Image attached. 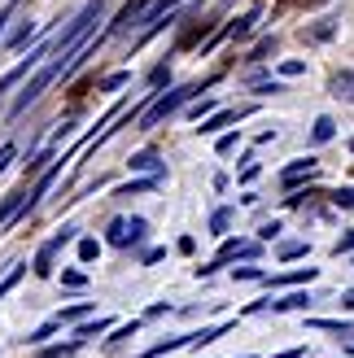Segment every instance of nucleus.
Returning a JSON list of instances; mask_svg holds the SVG:
<instances>
[{
  "label": "nucleus",
  "instance_id": "obj_21",
  "mask_svg": "<svg viewBox=\"0 0 354 358\" xmlns=\"http://www.w3.org/2000/svg\"><path fill=\"white\" fill-rule=\"evenodd\" d=\"M110 328V319H97V324H83L79 332H75V341H87V336H97V332H105Z\"/></svg>",
  "mask_w": 354,
  "mask_h": 358
},
{
  "label": "nucleus",
  "instance_id": "obj_32",
  "mask_svg": "<svg viewBox=\"0 0 354 358\" xmlns=\"http://www.w3.org/2000/svg\"><path fill=\"white\" fill-rule=\"evenodd\" d=\"M13 153H17V149H13V145H0V171H5V166H9V162H13Z\"/></svg>",
  "mask_w": 354,
  "mask_h": 358
},
{
  "label": "nucleus",
  "instance_id": "obj_38",
  "mask_svg": "<svg viewBox=\"0 0 354 358\" xmlns=\"http://www.w3.org/2000/svg\"><path fill=\"white\" fill-rule=\"evenodd\" d=\"M350 153H354V140H350Z\"/></svg>",
  "mask_w": 354,
  "mask_h": 358
},
{
  "label": "nucleus",
  "instance_id": "obj_23",
  "mask_svg": "<svg viewBox=\"0 0 354 358\" xmlns=\"http://www.w3.org/2000/svg\"><path fill=\"white\" fill-rule=\"evenodd\" d=\"M97 254H101L97 241H79V262H97Z\"/></svg>",
  "mask_w": 354,
  "mask_h": 358
},
{
  "label": "nucleus",
  "instance_id": "obj_25",
  "mask_svg": "<svg viewBox=\"0 0 354 358\" xmlns=\"http://www.w3.org/2000/svg\"><path fill=\"white\" fill-rule=\"evenodd\" d=\"M22 271H27V266H13V271H9L5 280H0V297H5V293L13 289V284H17V280H22Z\"/></svg>",
  "mask_w": 354,
  "mask_h": 358
},
{
  "label": "nucleus",
  "instance_id": "obj_18",
  "mask_svg": "<svg viewBox=\"0 0 354 358\" xmlns=\"http://www.w3.org/2000/svg\"><path fill=\"white\" fill-rule=\"evenodd\" d=\"M127 79H132L127 70H114V75H105V79H101V92H118V87L127 83Z\"/></svg>",
  "mask_w": 354,
  "mask_h": 358
},
{
  "label": "nucleus",
  "instance_id": "obj_16",
  "mask_svg": "<svg viewBox=\"0 0 354 358\" xmlns=\"http://www.w3.org/2000/svg\"><path fill=\"white\" fill-rule=\"evenodd\" d=\"M57 328H62V319H48V324H44V328H35V332L27 336V341H31V345H44V341H48V336L57 332Z\"/></svg>",
  "mask_w": 354,
  "mask_h": 358
},
{
  "label": "nucleus",
  "instance_id": "obj_24",
  "mask_svg": "<svg viewBox=\"0 0 354 358\" xmlns=\"http://www.w3.org/2000/svg\"><path fill=\"white\" fill-rule=\"evenodd\" d=\"M332 206H341V210H354V188H337V192H332Z\"/></svg>",
  "mask_w": 354,
  "mask_h": 358
},
{
  "label": "nucleus",
  "instance_id": "obj_37",
  "mask_svg": "<svg viewBox=\"0 0 354 358\" xmlns=\"http://www.w3.org/2000/svg\"><path fill=\"white\" fill-rule=\"evenodd\" d=\"M5 22H9V9H5V13H0V31H5Z\"/></svg>",
  "mask_w": 354,
  "mask_h": 358
},
{
  "label": "nucleus",
  "instance_id": "obj_1",
  "mask_svg": "<svg viewBox=\"0 0 354 358\" xmlns=\"http://www.w3.org/2000/svg\"><path fill=\"white\" fill-rule=\"evenodd\" d=\"M101 17H105V0H87V5H83V9L66 22V31L48 44V57H52V62H62L66 52L83 48V44H87V35H92V27L101 22Z\"/></svg>",
  "mask_w": 354,
  "mask_h": 358
},
{
  "label": "nucleus",
  "instance_id": "obj_29",
  "mask_svg": "<svg viewBox=\"0 0 354 358\" xmlns=\"http://www.w3.org/2000/svg\"><path fill=\"white\" fill-rule=\"evenodd\" d=\"M236 140H241L236 131H232V136H219V153H232V149H236Z\"/></svg>",
  "mask_w": 354,
  "mask_h": 358
},
{
  "label": "nucleus",
  "instance_id": "obj_5",
  "mask_svg": "<svg viewBox=\"0 0 354 358\" xmlns=\"http://www.w3.org/2000/svg\"><path fill=\"white\" fill-rule=\"evenodd\" d=\"M75 231H79V227H62L52 241H44V245H40V254H35V266H31V271H35V275H52V258H57V249H62V245L75 241Z\"/></svg>",
  "mask_w": 354,
  "mask_h": 358
},
{
  "label": "nucleus",
  "instance_id": "obj_9",
  "mask_svg": "<svg viewBox=\"0 0 354 358\" xmlns=\"http://www.w3.org/2000/svg\"><path fill=\"white\" fill-rule=\"evenodd\" d=\"M315 171H320V162H311V157H302V162L285 166V175H280V184H285V188H293V184H302V179H311Z\"/></svg>",
  "mask_w": 354,
  "mask_h": 358
},
{
  "label": "nucleus",
  "instance_id": "obj_13",
  "mask_svg": "<svg viewBox=\"0 0 354 358\" xmlns=\"http://www.w3.org/2000/svg\"><path fill=\"white\" fill-rule=\"evenodd\" d=\"M332 92L354 101V70H337V75H332Z\"/></svg>",
  "mask_w": 354,
  "mask_h": 358
},
{
  "label": "nucleus",
  "instance_id": "obj_33",
  "mask_svg": "<svg viewBox=\"0 0 354 358\" xmlns=\"http://www.w3.org/2000/svg\"><path fill=\"white\" fill-rule=\"evenodd\" d=\"M328 35H332V22H320V27L311 31V40H328Z\"/></svg>",
  "mask_w": 354,
  "mask_h": 358
},
{
  "label": "nucleus",
  "instance_id": "obj_31",
  "mask_svg": "<svg viewBox=\"0 0 354 358\" xmlns=\"http://www.w3.org/2000/svg\"><path fill=\"white\" fill-rule=\"evenodd\" d=\"M167 79H171V66H157V70H153V87H162Z\"/></svg>",
  "mask_w": 354,
  "mask_h": 358
},
{
  "label": "nucleus",
  "instance_id": "obj_30",
  "mask_svg": "<svg viewBox=\"0 0 354 358\" xmlns=\"http://www.w3.org/2000/svg\"><path fill=\"white\" fill-rule=\"evenodd\" d=\"M337 254H354V231H346V236L337 241Z\"/></svg>",
  "mask_w": 354,
  "mask_h": 358
},
{
  "label": "nucleus",
  "instance_id": "obj_7",
  "mask_svg": "<svg viewBox=\"0 0 354 358\" xmlns=\"http://www.w3.org/2000/svg\"><path fill=\"white\" fill-rule=\"evenodd\" d=\"M175 5H180V0H153V5L140 13V22H145V40L157 31V22H162V17H171V13H175Z\"/></svg>",
  "mask_w": 354,
  "mask_h": 358
},
{
  "label": "nucleus",
  "instance_id": "obj_2",
  "mask_svg": "<svg viewBox=\"0 0 354 358\" xmlns=\"http://www.w3.org/2000/svg\"><path fill=\"white\" fill-rule=\"evenodd\" d=\"M206 83H184V87H171V92H162V96H153L149 105H145V114H140V127H157V122H167L171 114H180L184 105L201 92Z\"/></svg>",
  "mask_w": 354,
  "mask_h": 358
},
{
  "label": "nucleus",
  "instance_id": "obj_10",
  "mask_svg": "<svg viewBox=\"0 0 354 358\" xmlns=\"http://www.w3.org/2000/svg\"><path fill=\"white\" fill-rule=\"evenodd\" d=\"M241 114H250V110H219V114H210L197 131H201V136H215V131H223V127H227V122H236Z\"/></svg>",
  "mask_w": 354,
  "mask_h": 358
},
{
  "label": "nucleus",
  "instance_id": "obj_8",
  "mask_svg": "<svg viewBox=\"0 0 354 358\" xmlns=\"http://www.w3.org/2000/svg\"><path fill=\"white\" fill-rule=\"evenodd\" d=\"M267 306H271V310H306L311 297H306V293H289V297H280V301H254L250 310H267Z\"/></svg>",
  "mask_w": 354,
  "mask_h": 358
},
{
  "label": "nucleus",
  "instance_id": "obj_15",
  "mask_svg": "<svg viewBox=\"0 0 354 358\" xmlns=\"http://www.w3.org/2000/svg\"><path fill=\"white\" fill-rule=\"evenodd\" d=\"M227 227H232V210H215V214H210V231H215V236H223Z\"/></svg>",
  "mask_w": 354,
  "mask_h": 358
},
{
  "label": "nucleus",
  "instance_id": "obj_19",
  "mask_svg": "<svg viewBox=\"0 0 354 358\" xmlns=\"http://www.w3.org/2000/svg\"><path fill=\"white\" fill-rule=\"evenodd\" d=\"M315 328H324V332H341V336L354 332V324H341V319H315Z\"/></svg>",
  "mask_w": 354,
  "mask_h": 358
},
{
  "label": "nucleus",
  "instance_id": "obj_22",
  "mask_svg": "<svg viewBox=\"0 0 354 358\" xmlns=\"http://www.w3.org/2000/svg\"><path fill=\"white\" fill-rule=\"evenodd\" d=\"M306 249H311L306 241H289V245H280V258H302Z\"/></svg>",
  "mask_w": 354,
  "mask_h": 358
},
{
  "label": "nucleus",
  "instance_id": "obj_11",
  "mask_svg": "<svg viewBox=\"0 0 354 358\" xmlns=\"http://www.w3.org/2000/svg\"><path fill=\"white\" fill-rule=\"evenodd\" d=\"M332 136H337V122H332L328 114H320V118H315V127H311V140H315V145H328Z\"/></svg>",
  "mask_w": 354,
  "mask_h": 358
},
{
  "label": "nucleus",
  "instance_id": "obj_26",
  "mask_svg": "<svg viewBox=\"0 0 354 358\" xmlns=\"http://www.w3.org/2000/svg\"><path fill=\"white\" fill-rule=\"evenodd\" d=\"M271 52H276V40H262V44L254 48V57H250V62H262V57H271Z\"/></svg>",
  "mask_w": 354,
  "mask_h": 358
},
{
  "label": "nucleus",
  "instance_id": "obj_20",
  "mask_svg": "<svg viewBox=\"0 0 354 358\" xmlns=\"http://www.w3.org/2000/svg\"><path fill=\"white\" fill-rule=\"evenodd\" d=\"M227 328H201V332H192V345H210V341H219Z\"/></svg>",
  "mask_w": 354,
  "mask_h": 358
},
{
  "label": "nucleus",
  "instance_id": "obj_4",
  "mask_svg": "<svg viewBox=\"0 0 354 358\" xmlns=\"http://www.w3.org/2000/svg\"><path fill=\"white\" fill-rule=\"evenodd\" d=\"M44 57H48V44H40V48H31V52H27V57H22V62H17V66L9 70V75H5V79H0V92H9V87H13V83H27V79L35 75V70H40V66H44Z\"/></svg>",
  "mask_w": 354,
  "mask_h": 358
},
{
  "label": "nucleus",
  "instance_id": "obj_36",
  "mask_svg": "<svg viewBox=\"0 0 354 358\" xmlns=\"http://www.w3.org/2000/svg\"><path fill=\"white\" fill-rule=\"evenodd\" d=\"M341 306H346V310H354V289H350V293L341 297Z\"/></svg>",
  "mask_w": 354,
  "mask_h": 358
},
{
  "label": "nucleus",
  "instance_id": "obj_28",
  "mask_svg": "<svg viewBox=\"0 0 354 358\" xmlns=\"http://www.w3.org/2000/svg\"><path fill=\"white\" fill-rule=\"evenodd\" d=\"M302 70H306L302 62H285V66H280V75H285V79H293V75H302Z\"/></svg>",
  "mask_w": 354,
  "mask_h": 358
},
{
  "label": "nucleus",
  "instance_id": "obj_17",
  "mask_svg": "<svg viewBox=\"0 0 354 358\" xmlns=\"http://www.w3.org/2000/svg\"><path fill=\"white\" fill-rule=\"evenodd\" d=\"M87 310H92V301H75V306H70V310H62L57 319H62V324H79V319H83Z\"/></svg>",
  "mask_w": 354,
  "mask_h": 358
},
{
  "label": "nucleus",
  "instance_id": "obj_12",
  "mask_svg": "<svg viewBox=\"0 0 354 358\" xmlns=\"http://www.w3.org/2000/svg\"><path fill=\"white\" fill-rule=\"evenodd\" d=\"M127 166H132V171H149V175L157 179V175H162V157H157V153H136Z\"/></svg>",
  "mask_w": 354,
  "mask_h": 358
},
{
  "label": "nucleus",
  "instance_id": "obj_34",
  "mask_svg": "<svg viewBox=\"0 0 354 358\" xmlns=\"http://www.w3.org/2000/svg\"><path fill=\"white\" fill-rule=\"evenodd\" d=\"M236 280H262V271H258V266H241Z\"/></svg>",
  "mask_w": 354,
  "mask_h": 358
},
{
  "label": "nucleus",
  "instance_id": "obj_3",
  "mask_svg": "<svg viewBox=\"0 0 354 358\" xmlns=\"http://www.w3.org/2000/svg\"><path fill=\"white\" fill-rule=\"evenodd\" d=\"M232 258H258V241H223V249L215 254V262L210 266H197V275H215L223 262H232Z\"/></svg>",
  "mask_w": 354,
  "mask_h": 358
},
{
  "label": "nucleus",
  "instance_id": "obj_35",
  "mask_svg": "<svg viewBox=\"0 0 354 358\" xmlns=\"http://www.w3.org/2000/svg\"><path fill=\"white\" fill-rule=\"evenodd\" d=\"M254 175H258V162H245V171H241V184H250Z\"/></svg>",
  "mask_w": 354,
  "mask_h": 358
},
{
  "label": "nucleus",
  "instance_id": "obj_14",
  "mask_svg": "<svg viewBox=\"0 0 354 358\" xmlns=\"http://www.w3.org/2000/svg\"><path fill=\"white\" fill-rule=\"evenodd\" d=\"M254 22H258V9H250V13H245V17H236V22H232V35H236V40H250V31H254Z\"/></svg>",
  "mask_w": 354,
  "mask_h": 358
},
{
  "label": "nucleus",
  "instance_id": "obj_27",
  "mask_svg": "<svg viewBox=\"0 0 354 358\" xmlns=\"http://www.w3.org/2000/svg\"><path fill=\"white\" fill-rule=\"evenodd\" d=\"M83 280H87L83 271H66V275H62V284H66V289H83Z\"/></svg>",
  "mask_w": 354,
  "mask_h": 358
},
{
  "label": "nucleus",
  "instance_id": "obj_6",
  "mask_svg": "<svg viewBox=\"0 0 354 358\" xmlns=\"http://www.w3.org/2000/svg\"><path fill=\"white\" fill-rule=\"evenodd\" d=\"M145 231H149L145 219H114L110 223V245H118V249L122 245H136V241H145Z\"/></svg>",
  "mask_w": 354,
  "mask_h": 358
}]
</instances>
